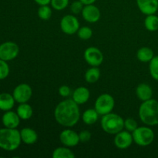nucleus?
I'll list each match as a JSON object with an SVG mask.
<instances>
[{"label": "nucleus", "mask_w": 158, "mask_h": 158, "mask_svg": "<svg viewBox=\"0 0 158 158\" xmlns=\"http://www.w3.org/2000/svg\"><path fill=\"white\" fill-rule=\"evenodd\" d=\"M54 117L57 123L62 126L67 127L75 126L80 117L79 104L73 99L63 100L56 107Z\"/></svg>", "instance_id": "nucleus-1"}, {"label": "nucleus", "mask_w": 158, "mask_h": 158, "mask_svg": "<svg viewBox=\"0 0 158 158\" xmlns=\"http://www.w3.org/2000/svg\"><path fill=\"white\" fill-rule=\"evenodd\" d=\"M139 117L148 126L158 125V101L153 99L143 101L139 108Z\"/></svg>", "instance_id": "nucleus-2"}, {"label": "nucleus", "mask_w": 158, "mask_h": 158, "mask_svg": "<svg viewBox=\"0 0 158 158\" xmlns=\"http://www.w3.org/2000/svg\"><path fill=\"white\" fill-rule=\"evenodd\" d=\"M22 142L20 131L16 128L0 129V148L7 151L16 150Z\"/></svg>", "instance_id": "nucleus-3"}, {"label": "nucleus", "mask_w": 158, "mask_h": 158, "mask_svg": "<svg viewBox=\"0 0 158 158\" xmlns=\"http://www.w3.org/2000/svg\"><path fill=\"white\" fill-rule=\"evenodd\" d=\"M100 125L107 134H117L124 128V120L118 114L110 113L102 117Z\"/></svg>", "instance_id": "nucleus-4"}, {"label": "nucleus", "mask_w": 158, "mask_h": 158, "mask_svg": "<svg viewBox=\"0 0 158 158\" xmlns=\"http://www.w3.org/2000/svg\"><path fill=\"white\" fill-rule=\"evenodd\" d=\"M134 141L137 145L141 147L149 146L154 140V133L152 129L147 127H137V129L133 131Z\"/></svg>", "instance_id": "nucleus-5"}, {"label": "nucleus", "mask_w": 158, "mask_h": 158, "mask_svg": "<svg viewBox=\"0 0 158 158\" xmlns=\"http://www.w3.org/2000/svg\"><path fill=\"white\" fill-rule=\"evenodd\" d=\"M115 105L114 97L108 94H101L97 99L94 105V109L97 111L99 115H106L112 112Z\"/></svg>", "instance_id": "nucleus-6"}, {"label": "nucleus", "mask_w": 158, "mask_h": 158, "mask_svg": "<svg viewBox=\"0 0 158 158\" xmlns=\"http://www.w3.org/2000/svg\"><path fill=\"white\" fill-rule=\"evenodd\" d=\"M19 48L13 42H6L0 45V59L5 61H11L17 57Z\"/></svg>", "instance_id": "nucleus-7"}, {"label": "nucleus", "mask_w": 158, "mask_h": 158, "mask_svg": "<svg viewBox=\"0 0 158 158\" xmlns=\"http://www.w3.org/2000/svg\"><path fill=\"white\" fill-rule=\"evenodd\" d=\"M32 88L27 83H21L18 85L12 93L15 102L19 103H27L32 97Z\"/></svg>", "instance_id": "nucleus-8"}, {"label": "nucleus", "mask_w": 158, "mask_h": 158, "mask_svg": "<svg viewBox=\"0 0 158 158\" xmlns=\"http://www.w3.org/2000/svg\"><path fill=\"white\" fill-rule=\"evenodd\" d=\"M62 31L67 35H73L80 29V23L77 17L73 15H66L63 17L60 22Z\"/></svg>", "instance_id": "nucleus-9"}, {"label": "nucleus", "mask_w": 158, "mask_h": 158, "mask_svg": "<svg viewBox=\"0 0 158 158\" xmlns=\"http://www.w3.org/2000/svg\"><path fill=\"white\" fill-rule=\"evenodd\" d=\"M84 59L91 66H99L103 63V55L98 48L91 46L85 50Z\"/></svg>", "instance_id": "nucleus-10"}, {"label": "nucleus", "mask_w": 158, "mask_h": 158, "mask_svg": "<svg viewBox=\"0 0 158 158\" xmlns=\"http://www.w3.org/2000/svg\"><path fill=\"white\" fill-rule=\"evenodd\" d=\"M60 140L63 145L68 148L76 147L80 143L79 134L73 130L66 129L61 132L60 135Z\"/></svg>", "instance_id": "nucleus-11"}, {"label": "nucleus", "mask_w": 158, "mask_h": 158, "mask_svg": "<svg viewBox=\"0 0 158 158\" xmlns=\"http://www.w3.org/2000/svg\"><path fill=\"white\" fill-rule=\"evenodd\" d=\"M114 137V144L119 149H127L132 144L134 141L133 135L127 131H121Z\"/></svg>", "instance_id": "nucleus-12"}, {"label": "nucleus", "mask_w": 158, "mask_h": 158, "mask_svg": "<svg viewBox=\"0 0 158 158\" xmlns=\"http://www.w3.org/2000/svg\"><path fill=\"white\" fill-rule=\"evenodd\" d=\"M81 13L84 20L90 23H97L100 18V9L93 4L85 6Z\"/></svg>", "instance_id": "nucleus-13"}, {"label": "nucleus", "mask_w": 158, "mask_h": 158, "mask_svg": "<svg viewBox=\"0 0 158 158\" xmlns=\"http://www.w3.org/2000/svg\"><path fill=\"white\" fill-rule=\"evenodd\" d=\"M137 4L140 12L147 15L155 14L158 10V0H137Z\"/></svg>", "instance_id": "nucleus-14"}, {"label": "nucleus", "mask_w": 158, "mask_h": 158, "mask_svg": "<svg viewBox=\"0 0 158 158\" xmlns=\"http://www.w3.org/2000/svg\"><path fill=\"white\" fill-rule=\"evenodd\" d=\"M2 122L3 125L7 128H16L19 125L20 117L17 113L13 111H6L2 117Z\"/></svg>", "instance_id": "nucleus-15"}, {"label": "nucleus", "mask_w": 158, "mask_h": 158, "mask_svg": "<svg viewBox=\"0 0 158 158\" xmlns=\"http://www.w3.org/2000/svg\"><path fill=\"white\" fill-rule=\"evenodd\" d=\"M90 96L89 90L86 87L80 86L77 88L73 94V100L79 105L84 104L88 101Z\"/></svg>", "instance_id": "nucleus-16"}, {"label": "nucleus", "mask_w": 158, "mask_h": 158, "mask_svg": "<svg viewBox=\"0 0 158 158\" xmlns=\"http://www.w3.org/2000/svg\"><path fill=\"white\" fill-rule=\"evenodd\" d=\"M136 94L139 100L143 102L146 101V100L152 99L153 89L151 86L147 83H140L136 89Z\"/></svg>", "instance_id": "nucleus-17"}, {"label": "nucleus", "mask_w": 158, "mask_h": 158, "mask_svg": "<svg viewBox=\"0 0 158 158\" xmlns=\"http://www.w3.org/2000/svg\"><path fill=\"white\" fill-rule=\"evenodd\" d=\"M22 141L26 144H33L38 140L37 133L33 129L29 127L23 128L20 131Z\"/></svg>", "instance_id": "nucleus-18"}, {"label": "nucleus", "mask_w": 158, "mask_h": 158, "mask_svg": "<svg viewBox=\"0 0 158 158\" xmlns=\"http://www.w3.org/2000/svg\"><path fill=\"white\" fill-rule=\"evenodd\" d=\"M15 99L13 96L7 93L0 94V110L2 111H9L13 108L15 105Z\"/></svg>", "instance_id": "nucleus-19"}, {"label": "nucleus", "mask_w": 158, "mask_h": 158, "mask_svg": "<svg viewBox=\"0 0 158 158\" xmlns=\"http://www.w3.org/2000/svg\"><path fill=\"white\" fill-rule=\"evenodd\" d=\"M16 113L22 120H29L31 118L33 114L32 106L26 103H19V106L17 107Z\"/></svg>", "instance_id": "nucleus-20"}, {"label": "nucleus", "mask_w": 158, "mask_h": 158, "mask_svg": "<svg viewBox=\"0 0 158 158\" xmlns=\"http://www.w3.org/2000/svg\"><path fill=\"white\" fill-rule=\"evenodd\" d=\"M154 56V51L149 47L140 48L137 52V57L138 60L143 63H150Z\"/></svg>", "instance_id": "nucleus-21"}, {"label": "nucleus", "mask_w": 158, "mask_h": 158, "mask_svg": "<svg viewBox=\"0 0 158 158\" xmlns=\"http://www.w3.org/2000/svg\"><path fill=\"white\" fill-rule=\"evenodd\" d=\"M99 114L95 109H88L83 114L82 119L84 123L87 125H92L98 120Z\"/></svg>", "instance_id": "nucleus-22"}, {"label": "nucleus", "mask_w": 158, "mask_h": 158, "mask_svg": "<svg viewBox=\"0 0 158 158\" xmlns=\"http://www.w3.org/2000/svg\"><path fill=\"white\" fill-rule=\"evenodd\" d=\"M100 77V71L98 66H92L85 73V80L87 83H94L98 81Z\"/></svg>", "instance_id": "nucleus-23"}, {"label": "nucleus", "mask_w": 158, "mask_h": 158, "mask_svg": "<svg viewBox=\"0 0 158 158\" xmlns=\"http://www.w3.org/2000/svg\"><path fill=\"white\" fill-rule=\"evenodd\" d=\"M52 158H75V154L66 147H62L55 149L52 154Z\"/></svg>", "instance_id": "nucleus-24"}, {"label": "nucleus", "mask_w": 158, "mask_h": 158, "mask_svg": "<svg viewBox=\"0 0 158 158\" xmlns=\"http://www.w3.org/2000/svg\"><path fill=\"white\" fill-rule=\"evenodd\" d=\"M144 26L148 31H157L158 29V16L154 14L148 15L144 20Z\"/></svg>", "instance_id": "nucleus-25"}, {"label": "nucleus", "mask_w": 158, "mask_h": 158, "mask_svg": "<svg viewBox=\"0 0 158 158\" xmlns=\"http://www.w3.org/2000/svg\"><path fill=\"white\" fill-rule=\"evenodd\" d=\"M38 16L43 20H48L52 16V10L48 5L46 6H40L38 9Z\"/></svg>", "instance_id": "nucleus-26"}, {"label": "nucleus", "mask_w": 158, "mask_h": 158, "mask_svg": "<svg viewBox=\"0 0 158 158\" xmlns=\"http://www.w3.org/2000/svg\"><path fill=\"white\" fill-rule=\"evenodd\" d=\"M149 69L152 78L158 81V56H154L150 61Z\"/></svg>", "instance_id": "nucleus-27"}, {"label": "nucleus", "mask_w": 158, "mask_h": 158, "mask_svg": "<svg viewBox=\"0 0 158 158\" xmlns=\"http://www.w3.org/2000/svg\"><path fill=\"white\" fill-rule=\"evenodd\" d=\"M77 35L80 39L83 40H87L92 37L93 31L88 26H83L80 28L79 30L77 31Z\"/></svg>", "instance_id": "nucleus-28"}, {"label": "nucleus", "mask_w": 158, "mask_h": 158, "mask_svg": "<svg viewBox=\"0 0 158 158\" xmlns=\"http://www.w3.org/2000/svg\"><path fill=\"white\" fill-rule=\"evenodd\" d=\"M50 4L55 10L61 11L67 7L69 0H51Z\"/></svg>", "instance_id": "nucleus-29"}, {"label": "nucleus", "mask_w": 158, "mask_h": 158, "mask_svg": "<svg viewBox=\"0 0 158 158\" xmlns=\"http://www.w3.org/2000/svg\"><path fill=\"white\" fill-rule=\"evenodd\" d=\"M9 74V66L6 61L0 59V80L7 78Z\"/></svg>", "instance_id": "nucleus-30"}, {"label": "nucleus", "mask_w": 158, "mask_h": 158, "mask_svg": "<svg viewBox=\"0 0 158 158\" xmlns=\"http://www.w3.org/2000/svg\"><path fill=\"white\" fill-rule=\"evenodd\" d=\"M124 128L129 132H133L137 128V123L133 118H127L124 120Z\"/></svg>", "instance_id": "nucleus-31"}, {"label": "nucleus", "mask_w": 158, "mask_h": 158, "mask_svg": "<svg viewBox=\"0 0 158 158\" xmlns=\"http://www.w3.org/2000/svg\"><path fill=\"white\" fill-rule=\"evenodd\" d=\"M84 5L78 0V1H75L71 4L70 6V10L71 12H73V14H79L80 12H82L83 11V7H84Z\"/></svg>", "instance_id": "nucleus-32"}, {"label": "nucleus", "mask_w": 158, "mask_h": 158, "mask_svg": "<svg viewBox=\"0 0 158 158\" xmlns=\"http://www.w3.org/2000/svg\"><path fill=\"white\" fill-rule=\"evenodd\" d=\"M79 137H80V141L83 142V143H86V142L89 141L91 139V133L89 131H82L79 134Z\"/></svg>", "instance_id": "nucleus-33"}, {"label": "nucleus", "mask_w": 158, "mask_h": 158, "mask_svg": "<svg viewBox=\"0 0 158 158\" xmlns=\"http://www.w3.org/2000/svg\"><path fill=\"white\" fill-rule=\"evenodd\" d=\"M59 94H60L61 97H69L70 95L71 89L68 86H66V85H63V86H61L60 88H59Z\"/></svg>", "instance_id": "nucleus-34"}, {"label": "nucleus", "mask_w": 158, "mask_h": 158, "mask_svg": "<svg viewBox=\"0 0 158 158\" xmlns=\"http://www.w3.org/2000/svg\"><path fill=\"white\" fill-rule=\"evenodd\" d=\"M34 2L40 6H46L51 2V0H34Z\"/></svg>", "instance_id": "nucleus-35"}, {"label": "nucleus", "mask_w": 158, "mask_h": 158, "mask_svg": "<svg viewBox=\"0 0 158 158\" xmlns=\"http://www.w3.org/2000/svg\"><path fill=\"white\" fill-rule=\"evenodd\" d=\"M82 3H83L84 6H86V5H90L94 4L97 0H80Z\"/></svg>", "instance_id": "nucleus-36"}]
</instances>
